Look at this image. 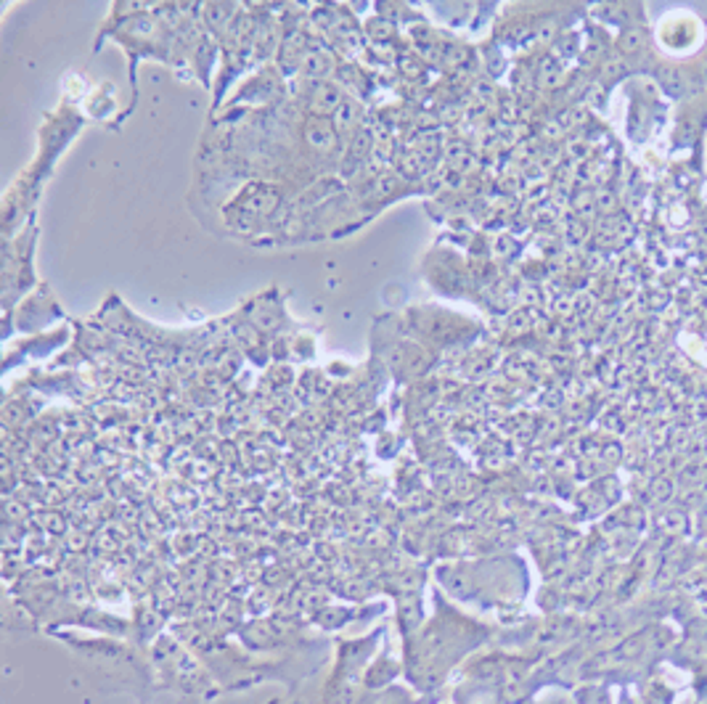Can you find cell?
Wrapping results in <instances>:
<instances>
[{
    "label": "cell",
    "mask_w": 707,
    "mask_h": 704,
    "mask_svg": "<svg viewBox=\"0 0 707 704\" xmlns=\"http://www.w3.org/2000/svg\"><path fill=\"white\" fill-rule=\"evenodd\" d=\"M663 80H665V85H668V88H678V85H681V82H678V77H675V72H670V69H668V72H663Z\"/></svg>",
    "instance_id": "obj_1"
}]
</instances>
